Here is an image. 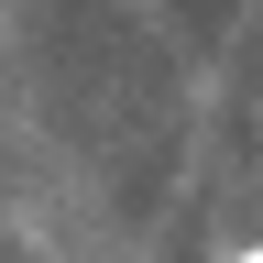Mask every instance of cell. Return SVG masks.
<instances>
[{
	"instance_id": "obj_1",
	"label": "cell",
	"mask_w": 263,
	"mask_h": 263,
	"mask_svg": "<svg viewBox=\"0 0 263 263\" xmlns=\"http://www.w3.org/2000/svg\"><path fill=\"white\" fill-rule=\"evenodd\" d=\"M230 263H263V241H252V252H230Z\"/></svg>"
}]
</instances>
